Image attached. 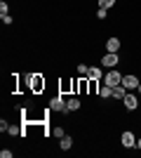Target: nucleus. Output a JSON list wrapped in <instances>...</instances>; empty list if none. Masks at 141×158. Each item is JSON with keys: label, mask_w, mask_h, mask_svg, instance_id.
Here are the masks:
<instances>
[{"label": "nucleus", "mask_w": 141, "mask_h": 158, "mask_svg": "<svg viewBox=\"0 0 141 158\" xmlns=\"http://www.w3.org/2000/svg\"><path fill=\"white\" fill-rule=\"evenodd\" d=\"M120 83H122V76L118 71H111L104 76V85H108V87H118Z\"/></svg>", "instance_id": "f257e3e1"}, {"label": "nucleus", "mask_w": 141, "mask_h": 158, "mask_svg": "<svg viewBox=\"0 0 141 158\" xmlns=\"http://www.w3.org/2000/svg\"><path fill=\"white\" fill-rule=\"evenodd\" d=\"M49 111H57V113H68V106H66V102L61 97H54L52 102H49Z\"/></svg>", "instance_id": "f03ea898"}, {"label": "nucleus", "mask_w": 141, "mask_h": 158, "mask_svg": "<svg viewBox=\"0 0 141 158\" xmlns=\"http://www.w3.org/2000/svg\"><path fill=\"white\" fill-rule=\"evenodd\" d=\"M120 142H122V146H125V149H132V146L136 144V139H134V132H122Z\"/></svg>", "instance_id": "7ed1b4c3"}, {"label": "nucleus", "mask_w": 141, "mask_h": 158, "mask_svg": "<svg viewBox=\"0 0 141 158\" xmlns=\"http://www.w3.org/2000/svg\"><path fill=\"white\" fill-rule=\"evenodd\" d=\"M122 85L127 87V90H136L139 80H136V76H122Z\"/></svg>", "instance_id": "20e7f679"}, {"label": "nucleus", "mask_w": 141, "mask_h": 158, "mask_svg": "<svg viewBox=\"0 0 141 158\" xmlns=\"http://www.w3.org/2000/svg\"><path fill=\"white\" fill-rule=\"evenodd\" d=\"M101 61H104V66H111V69H113V66L118 64V52H108Z\"/></svg>", "instance_id": "39448f33"}, {"label": "nucleus", "mask_w": 141, "mask_h": 158, "mask_svg": "<svg viewBox=\"0 0 141 158\" xmlns=\"http://www.w3.org/2000/svg\"><path fill=\"white\" fill-rule=\"evenodd\" d=\"M122 102H125V106H127V109H136V106H139L136 94H125V99H122Z\"/></svg>", "instance_id": "423d86ee"}, {"label": "nucleus", "mask_w": 141, "mask_h": 158, "mask_svg": "<svg viewBox=\"0 0 141 158\" xmlns=\"http://www.w3.org/2000/svg\"><path fill=\"white\" fill-rule=\"evenodd\" d=\"M106 50L108 52H118V50H120V40L118 38H108L106 40Z\"/></svg>", "instance_id": "0eeeda50"}, {"label": "nucleus", "mask_w": 141, "mask_h": 158, "mask_svg": "<svg viewBox=\"0 0 141 158\" xmlns=\"http://www.w3.org/2000/svg\"><path fill=\"white\" fill-rule=\"evenodd\" d=\"M125 94H127V87L122 85V83H120L118 87H113V97H115V99H125Z\"/></svg>", "instance_id": "6e6552de"}, {"label": "nucleus", "mask_w": 141, "mask_h": 158, "mask_svg": "<svg viewBox=\"0 0 141 158\" xmlns=\"http://www.w3.org/2000/svg\"><path fill=\"white\" fill-rule=\"evenodd\" d=\"M59 144H61V149H64V151H68V149L73 146V139L68 137V135H64V137L59 139Z\"/></svg>", "instance_id": "1a4fd4ad"}, {"label": "nucleus", "mask_w": 141, "mask_h": 158, "mask_svg": "<svg viewBox=\"0 0 141 158\" xmlns=\"http://www.w3.org/2000/svg\"><path fill=\"white\" fill-rule=\"evenodd\" d=\"M66 106H68V111H78V109H80V102H78V99H68L66 102Z\"/></svg>", "instance_id": "9d476101"}, {"label": "nucleus", "mask_w": 141, "mask_h": 158, "mask_svg": "<svg viewBox=\"0 0 141 158\" xmlns=\"http://www.w3.org/2000/svg\"><path fill=\"white\" fill-rule=\"evenodd\" d=\"M99 97H104V99H106V97H113V87L104 85V87H101V90H99Z\"/></svg>", "instance_id": "9b49d317"}, {"label": "nucleus", "mask_w": 141, "mask_h": 158, "mask_svg": "<svg viewBox=\"0 0 141 158\" xmlns=\"http://www.w3.org/2000/svg\"><path fill=\"white\" fill-rule=\"evenodd\" d=\"M87 78H89V80H99V78H101V71L92 66V69H89V73H87Z\"/></svg>", "instance_id": "f8f14e48"}, {"label": "nucleus", "mask_w": 141, "mask_h": 158, "mask_svg": "<svg viewBox=\"0 0 141 158\" xmlns=\"http://www.w3.org/2000/svg\"><path fill=\"white\" fill-rule=\"evenodd\" d=\"M115 5V0H99V7H106V10H108V7H113Z\"/></svg>", "instance_id": "ddd939ff"}, {"label": "nucleus", "mask_w": 141, "mask_h": 158, "mask_svg": "<svg viewBox=\"0 0 141 158\" xmlns=\"http://www.w3.org/2000/svg\"><path fill=\"white\" fill-rule=\"evenodd\" d=\"M52 135H54V137H64V135H66V132H64V130H61V127H52Z\"/></svg>", "instance_id": "4468645a"}, {"label": "nucleus", "mask_w": 141, "mask_h": 158, "mask_svg": "<svg viewBox=\"0 0 141 158\" xmlns=\"http://www.w3.org/2000/svg\"><path fill=\"white\" fill-rule=\"evenodd\" d=\"M78 73H80V76H87V73H89V66L80 64V66H78Z\"/></svg>", "instance_id": "2eb2a0df"}, {"label": "nucleus", "mask_w": 141, "mask_h": 158, "mask_svg": "<svg viewBox=\"0 0 141 158\" xmlns=\"http://www.w3.org/2000/svg\"><path fill=\"white\" fill-rule=\"evenodd\" d=\"M7 135H21V130L17 125H10V127H7Z\"/></svg>", "instance_id": "dca6fc26"}, {"label": "nucleus", "mask_w": 141, "mask_h": 158, "mask_svg": "<svg viewBox=\"0 0 141 158\" xmlns=\"http://www.w3.org/2000/svg\"><path fill=\"white\" fill-rule=\"evenodd\" d=\"M106 7H99V10H96V17H99V19H106Z\"/></svg>", "instance_id": "f3484780"}, {"label": "nucleus", "mask_w": 141, "mask_h": 158, "mask_svg": "<svg viewBox=\"0 0 141 158\" xmlns=\"http://www.w3.org/2000/svg\"><path fill=\"white\" fill-rule=\"evenodd\" d=\"M0 158H12V151H10V149H2V151H0Z\"/></svg>", "instance_id": "a211bd4d"}, {"label": "nucleus", "mask_w": 141, "mask_h": 158, "mask_svg": "<svg viewBox=\"0 0 141 158\" xmlns=\"http://www.w3.org/2000/svg\"><path fill=\"white\" fill-rule=\"evenodd\" d=\"M0 19H2V24H12V17H10V14H0Z\"/></svg>", "instance_id": "6ab92c4d"}, {"label": "nucleus", "mask_w": 141, "mask_h": 158, "mask_svg": "<svg viewBox=\"0 0 141 158\" xmlns=\"http://www.w3.org/2000/svg\"><path fill=\"white\" fill-rule=\"evenodd\" d=\"M0 14H7V2H0Z\"/></svg>", "instance_id": "aec40b11"}, {"label": "nucleus", "mask_w": 141, "mask_h": 158, "mask_svg": "<svg viewBox=\"0 0 141 158\" xmlns=\"http://www.w3.org/2000/svg\"><path fill=\"white\" fill-rule=\"evenodd\" d=\"M136 146H139V151H141V139H139V142H136Z\"/></svg>", "instance_id": "412c9836"}, {"label": "nucleus", "mask_w": 141, "mask_h": 158, "mask_svg": "<svg viewBox=\"0 0 141 158\" xmlns=\"http://www.w3.org/2000/svg\"><path fill=\"white\" fill-rule=\"evenodd\" d=\"M136 90H139V94H141V83H139V87H136Z\"/></svg>", "instance_id": "4be33fe9"}]
</instances>
